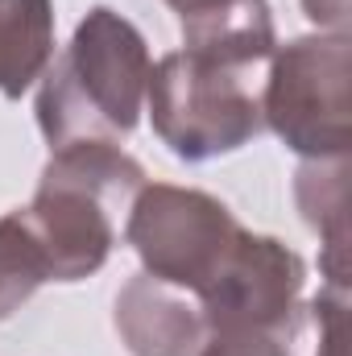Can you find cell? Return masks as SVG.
Here are the masks:
<instances>
[{
	"label": "cell",
	"mask_w": 352,
	"mask_h": 356,
	"mask_svg": "<svg viewBox=\"0 0 352 356\" xmlns=\"http://www.w3.org/2000/svg\"><path fill=\"white\" fill-rule=\"evenodd\" d=\"M150 71L154 58L141 29L116 8H91L38 88V124L50 149L75 141L120 145L141 120Z\"/></svg>",
	"instance_id": "1"
},
{
	"label": "cell",
	"mask_w": 352,
	"mask_h": 356,
	"mask_svg": "<svg viewBox=\"0 0 352 356\" xmlns=\"http://www.w3.org/2000/svg\"><path fill=\"white\" fill-rule=\"evenodd\" d=\"M145 166L112 141H75L50 154L21 220L38 241L50 282H83L108 261Z\"/></svg>",
	"instance_id": "2"
},
{
	"label": "cell",
	"mask_w": 352,
	"mask_h": 356,
	"mask_svg": "<svg viewBox=\"0 0 352 356\" xmlns=\"http://www.w3.org/2000/svg\"><path fill=\"white\" fill-rule=\"evenodd\" d=\"M150 124L182 162L237 154L265 129L262 99L245 67H224L203 54L175 50L154 63L145 83Z\"/></svg>",
	"instance_id": "3"
},
{
	"label": "cell",
	"mask_w": 352,
	"mask_h": 356,
	"mask_svg": "<svg viewBox=\"0 0 352 356\" xmlns=\"http://www.w3.org/2000/svg\"><path fill=\"white\" fill-rule=\"evenodd\" d=\"M352 42L349 33H311L273 50L265 79L262 120L286 149L307 162L349 158L352 149Z\"/></svg>",
	"instance_id": "4"
},
{
	"label": "cell",
	"mask_w": 352,
	"mask_h": 356,
	"mask_svg": "<svg viewBox=\"0 0 352 356\" xmlns=\"http://www.w3.org/2000/svg\"><path fill=\"white\" fill-rule=\"evenodd\" d=\"M245 224L207 191L145 182L125 216V241L141 257L145 273L203 298L237 253Z\"/></svg>",
	"instance_id": "5"
},
{
	"label": "cell",
	"mask_w": 352,
	"mask_h": 356,
	"mask_svg": "<svg viewBox=\"0 0 352 356\" xmlns=\"http://www.w3.org/2000/svg\"><path fill=\"white\" fill-rule=\"evenodd\" d=\"M303 282H307V266L290 245L245 228L237 253L228 257L224 273L207 286L199 307L207 315L211 336L278 332L303 319L298 315Z\"/></svg>",
	"instance_id": "6"
},
{
	"label": "cell",
	"mask_w": 352,
	"mask_h": 356,
	"mask_svg": "<svg viewBox=\"0 0 352 356\" xmlns=\"http://www.w3.org/2000/svg\"><path fill=\"white\" fill-rule=\"evenodd\" d=\"M112 323L133 356H199L211 340L199 298L145 269L120 286Z\"/></svg>",
	"instance_id": "7"
},
{
	"label": "cell",
	"mask_w": 352,
	"mask_h": 356,
	"mask_svg": "<svg viewBox=\"0 0 352 356\" xmlns=\"http://www.w3.org/2000/svg\"><path fill=\"white\" fill-rule=\"evenodd\" d=\"M182 50L203 54V58L224 63V67L253 71L257 63L273 58V50H278L269 0H228L211 13L186 17L182 21Z\"/></svg>",
	"instance_id": "8"
},
{
	"label": "cell",
	"mask_w": 352,
	"mask_h": 356,
	"mask_svg": "<svg viewBox=\"0 0 352 356\" xmlns=\"http://www.w3.org/2000/svg\"><path fill=\"white\" fill-rule=\"evenodd\" d=\"M294 199L303 220L323 236L328 245V286L349 290V158H319V162H303V170L294 175Z\"/></svg>",
	"instance_id": "9"
},
{
	"label": "cell",
	"mask_w": 352,
	"mask_h": 356,
	"mask_svg": "<svg viewBox=\"0 0 352 356\" xmlns=\"http://www.w3.org/2000/svg\"><path fill=\"white\" fill-rule=\"evenodd\" d=\"M54 58V0H0V95L29 91Z\"/></svg>",
	"instance_id": "10"
},
{
	"label": "cell",
	"mask_w": 352,
	"mask_h": 356,
	"mask_svg": "<svg viewBox=\"0 0 352 356\" xmlns=\"http://www.w3.org/2000/svg\"><path fill=\"white\" fill-rule=\"evenodd\" d=\"M46 282H50V269L21 220V207L0 216V323L13 311H21V302H29Z\"/></svg>",
	"instance_id": "11"
},
{
	"label": "cell",
	"mask_w": 352,
	"mask_h": 356,
	"mask_svg": "<svg viewBox=\"0 0 352 356\" xmlns=\"http://www.w3.org/2000/svg\"><path fill=\"white\" fill-rule=\"evenodd\" d=\"M199 356H303V319L278 332H228L211 336Z\"/></svg>",
	"instance_id": "12"
},
{
	"label": "cell",
	"mask_w": 352,
	"mask_h": 356,
	"mask_svg": "<svg viewBox=\"0 0 352 356\" xmlns=\"http://www.w3.org/2000/svg\"><path fill=\"white\" fill-rule=\"evenodd\" d=\"M319 33H349V0H303Z\"/></svg>",
	"instance_id": "13"
},
{
	"label": "cell",
	"mask_w": 352,
	"mask_h": 356,
	"mask_svg": "<svg viewBox=\"0 0 352 356\" xmlns=\"http://www.w3.org/2000/svg\"><path fill=\"white\" fill-rule=\"evenodd\" d=\"M170 8L178 13V21H186V17H199V13H211V8H220V4H228V0H166Z\"/></svg>",
	"instance_id": "14"
}]
</instances>
